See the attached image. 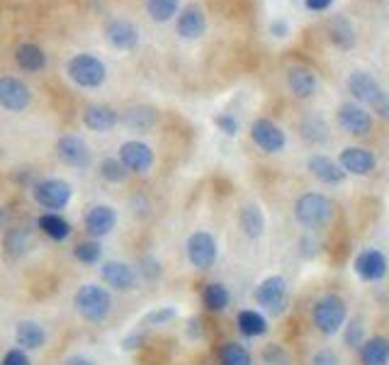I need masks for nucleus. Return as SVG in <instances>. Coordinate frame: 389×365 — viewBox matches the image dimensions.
<instances>
[{
    "mask_svg": "<svg viewBox=\"0 0 389 365\" xmlns=\"http://www.w3.org/2000/svg\"><path fill=\"white\" fill-rule=\"evenodd\" d=\"M73 307L86 322L102 324L112 312V295L107 288L97 283H86L73 295Z\"/></svg>",
    "mask_w": 389,
    "mask_h": 365,
    "instance_id": "nucleus-1",
    "label": "nucleus"
},
{
    "mask_svg": "<svg viewBox=\"0 0 389 365\" xmlns=\"http://www.w3.org/2000/svg\"><path fill=\"white\" fill-rule=\"evenodd\" d=\"M348 88L351 93L363 102V105L372 107V112L389 122V93L367 71H353L348 78Z\"/></svg>",
    "mask_w": 389,
    "mask_h": 365,
    "instance_id": "nucleus-2",
    "label": "nucleus"
},
{
    "mask_svg": "<svg viewBox=\"0 0 389 365\" xmlns=\"http://www.w3.org/2000/svg\"><path fill=\"white\" fill-rule=\"evenodd\" d=\"M348 319V304L343 302V297L338 295H324L314 302L312 309V322L314 327L319 329L326 336H333V334L341 332V327Z\"/></svg>",
    "mask_w": 389,
    "mask_h": 365,
    "instance_id": "nucleus-3",
    "label": "nucleus"
},
{
    "mask_svg": "<svg viewBox=\"0 0 389 365\" xmlns=\"http://www.w3.org/2000/svg\"><path fill=\"white\" fill-rule=\"evenodd\" d=\"M333 217V202L321 192H304L294 202V219L307 229L328 224Z\"/></svg>",
    "mask_w": 389,
    "mask_h": 365,
    "instance_id": "nucleus-4",
    "label": "nucleus"
},
{
    "mask_svg": "<svg viewBox=\"0 0 389 365\" xmlns=\"http://www.w3.org/2000/svg\"><path fill=\"white\" fill-rule=\"evenodd\" d=\"M66 73L78 88H100L107 78V68L93 54H76L66 63Z\"/></svg>",
    "mask_w": 389,
    "mask_h": 365,
    "instance_id": "nucleus-5",
    "label": "nucleus"
},
{
    "mask_svg": "<svg viewBox=\"0 0 389 365\" xmlns=\"http://www.w3.org/2000/svg\"><path fill=\"white\" fill-rule=\"evenodd\" d=\"M32 197L42 210L56 212V210H63L71 202L73 187L61 178H44L32 185Z\"/></svg>",
    "mask_w": 389,
    "mask_h": 365,
    "instance_id": "nucleus-6",
    "label": "nucleus"
},
{
    "mask_svg": "<svg viewBox=\"0 0 389 365\" xmlns=\"http://www.w3.org/2000/svg\"><path fill=\"white\" fill-rule=\"evenodd\" d=\"M100 280L112 290L132 293L139 285V273H136V268H132L129 263H122V261H102Z\"/></svg>",
    "mask_w": 389,
    "mask_h": 365,
    "instance_id": "nucleus-7",
    "label": "nucleus"
},
{
    "mask_svg": "<svg viewBox=\"0 0 389 365\" xmlns=\"http://www.w3.org/2000/svg\"><path fill=\"white\" fill-rule=\"evenodd\" d=\"M188 261L197 270H209L216 263V239L209 231H195L185 244Z\"/></svg>",
    "mask_w": 389,
    "mask_h": 365,
    "instance_id": "nucleus-8",
    "label": "nucleus"
},
{
    "mask_svg": "<svg viewBox=\"0 0 389 365\" xmlns=\"http://www.w3.org/2000/svg\"><path fill=\"white\" fill-rule=\"evenodd\" d=\"M32 105V91L15 76H0V107L10 112H24Z\"/></svg>",
    "mask_w": 389,
    "mask_h": 365,
    "instance_id": "nucleus-9",
    "label": "nucleus"
},
{
    "mask_svg": "<svg viewBox=\"0 0 389 365\" xmlns=\"http://www.w3.org/2000/svg\"><path fill=\"white\" fill-rule=\"evenodd\" d=\"M251 139H253V144L258 146L260 151H265V154H278V151H283L285 144H287L285 132L280 130L273 120H268V117H260V120H255L253 125H251Z\"/></svg>",
    "mask_w": 389,
    "mask_h": 365,
    "instance_id": "nucleus-10",
    "label": "nucleus"
},
{
    "mask_svg": "<svg viewBox=\"0 0 389 365\" xmlns=\"http://www.w3.org/2000/svg\"><path fill=\"white\" fill-rule=\"evenodd\" d=\"M56 156L61 164L73 166V169H86L93 161V151L88 146V141L76 134H63L56 141Z\"/></svg>",
    "mask_w": 389,
    "mask_h": 365,
    "instance_id": "nucleus-11",
    "label": "nucleus"
},
{
    "mask_svg": "<svg viewBox=\"0 0 389 365\" xmlns=\"http://www.w3.org/2000/svg\"><path fill=\"white\" fill-rule=\"evenodd\" d=\"M117 159L125 164L127 171H132V173H149L151 169H154V151H151L149 144H144V141H125V144L120 146V156Z\"/></svg>",
    "mask_w": 389,
    "mask_h": 365,
    "instance_id": "nucleus-12",
    "label": "nucleus"
},
{
    "mask_svg": "<svg viewBox=\"0 0 389 365\" xmlns=\"http://www.w3.org/2000/svg\"><path fill=\"white\" fill-rule=\"evenodd\" d=\"M338 125L353 137H365L372 132V115L358 102H343L338 107Z\"/></svg>",
    "mask_w": 389,
    "mask_h": 365,
    "instance_id": "nucleus-13",
    "label": "nucleus"
},
{
    "mask_svg": "<svg viewBox=\"0 0 389 365\" xmlns=\"http://www.w3.org/2000/svg\"><path fill=\"white\" fill-rule=\"evenodd\" d=\"M253 297L260 307L270 309V312H280L285 300H287V283H285V278H280V275H270V278L260 280Z\"/></svg>",
    "mask_w": 389,
    "mask_h": 365,
    "instance_id": "nucleus-14",
    "label": "nucleus"
},
{
    "mask_svg": "<svg viewBox=\"0 0 389 365\" xmlns=\"http://www.w3.org/2000/svg\"><path fill=\"white\" fill-rule=\"evenodd\" d=\"M356 275L365 283H375V280H382L387 275V258L382 251L377 249H365L356 256Z\"/></svg>",
    "mask_w": 389,
    "mask_h": 365,
    "instance_id": "nucleus-15",
    "label": "nucleus"
},
{
    "mask_svg": "<svg viewBox=\"0 0 389 365\" xmlns=\"http://www.w3.org/2000/svg\"><path fill=\"white\" fill-rule=\"evenodd\" d=\"M341 169L351 176H370L377 166V159L370 149H363V146H346L341 151V159H338Z\"/></svg>",
    "mask_w": 389,
    "mask_h": 365,
    "instance_id": "nucleus-16",
    "label": "nucleus"
},
{
    "mask_svg": "<svg viewBox=\"0 0 389 365\" xmlns=\"http://www.w3.org/2000/svg\"><path fill=\"white\" fill-rule=\"evenodd\" d=\"M105 37H107V42L115 49H120V52H132V49L139 44V29H136V24L129 22V20L115 17L107 22Z\"/></svg>",
    "mask_w": 389,
    "mask_h": 365,
    "instance_id": "nucleus-17",
    "label": "nucleus"
},
{
    "mask_svg": "<svg viewBox=\"0 0 389 365\" xmlns=\"http://www.w3.org/2000/svg\"><path fill=\"white\" fill-rule=\"evenodd\" d=\"M120 122V115H117L115 107L102 105V102H93V105L83 107V125L88 127L90 132H110L117 127Z\"/></svg>",
    "mask_w": 389,
    "mask_h": 365,
    "instance_id": "nucleus-18",
    "label": "nucleus"
},
{
    "mask_svg": "<svg viewBox=\"0 0 389 365\" xmlns=\"http://www.w3.org/2000/svg\"><path fill=\"white\" fill-rule=\"evenodd\" d=\"M117 226V212L110 205H95L88 210L86 215V231L93 239H102V236L112 234Z\"/></svg>",
    "mask_w": 389,
    "mask_h": 365,
    "instance_id": "nucleus-19",
    "label": "nucleus"
},
{
    "mask_svg": "<svg viewBox=\"0 0 389 365\" xmlns=\"http://www.w3.org/2000/svg\"><path fill=\"white\" fill-rule=\"evenodd\" d=\"M175 27H178V34L183 39H200L202 34H205V29H207L205 10H202L197 3H188L183 10H180Z\"/></svg>",
    "mask_w": 389,
    "mask_h": 365,
    "instance_id": "nucleus-20",
    "label": "nucleus"
},
{
    "mask_svg": "<svg viewBox=\"0 0 389 365\" xmlns=\"http://www.w3.org/2000/svg\"><path fill=\"white\" fill-rule=\"evenodd\" d=\"M287 86L294 98L307 100L317 91V76H314L312 68L302 66V63H294V66L287 68Z\"/></svg>",
    "mask_w": 389,
    "mask_h": 365,
    "instance_id": "nucleus-21",
    "label": "nucleus"
},
{
    "mask_svg": "<svg viewBox=\"0 0 389 365\" xmlns=\"http://www.w3.org/2000/svg\"><path fill=\"white\" fill-rule=\"evenodd\" d=\"M307 166H309V173L317 180L326 182V185H338V182H343V178H346V171L341 169V164H336V161L324 154H314Z\"/></svg>",
    "mask_w": 389,
    "mask_h": 365,
    "instance_id": "nucleus-22",
    "label": "nucleus"
},
{
    "mask_svg": "<svg viewBox=\"0 0 389 365\" xmlns=\"http://www.w3.org/2000/svg\"><path fill=\"white\" fill-rule=\"evenodd\" d=\"M15 341H17V348H24V351H37L47 343V332L39 322L34 319H22L15 327Z\"/></svg>",
    "mask_w": 389,
    "mask_h": 365,
    "instance_id": "nucleus-23",
    "label": "nucleus"
},
{
    "mask_svg": "<svg viewBox=\"0 0 389 365\" xmlns=\"http://www.w3.org/2000/svg\"><path fill=\"white\" fill-rule=\"evenodd\" d=\"M156 122H159V112L151 105H132L122 115V125H127L134 132H149Z\"/></svg>",
    "mask_w": 389,
    "mask_h": 365,
    "instance_id": "nucleus-24",
    "label": "nucleus"
},
{
    "mask_svg": "<svg viewBox=\"0 0 389 365\" xmlns=\"http://www.w3.org/2000/svg\"><path fill=\"white\" fill-rule=\"evenodd\" d=\"M328 39L336 44L338 49H353L356 44V27L348 17L343 15H336V17L328 20Z\"/></svg>",
    "mask_w": 389,
    "mask_h": 365,
    "instance_id": "nucleus-25",
    "label": "nucleus"
},
{
    "mask_svg": "<svg viewBox=\"0 0 389 365\" xmlns=\"http://www.w3.org/2000/svg\"><path fill=\"white\" fill-rule=\"evenodd\" d=\"M15 61H17V66L22 68V71L37 73L47 66V54H44L37 44L27 42V44H19V47L15 49Z\"/></svg>",
    "mask_w": 389,
    "mask_h": 365,
    "instance_id": "nucleus-26",
    "label": "nucleus"
},
{
    "mask_svg": "<svg viewBox=\"0 0 389 365\" xmlns=\"http://www.w3.org/2000/svg\"><path fill=\"white\" fill-rule=\"evenodd\" d=\"M3 249L10 258H22V256L29 254V249H32V234H29L24 226H13V229H8V234H5Z\"/></svg>",
    "mask_w": 389,
    "mask_h": 365,
    "instance_id": "nucleus-27",
    "label": "nucleus"
},
{
    "mask_svg": "<svg viewBox=\"0 0 389 365\" xmlns=\"http://www.w3.org/2000/svg\"><path fill=\"white\" fill-rule=\"evenodd\" d=\"M363 365H389V339L372 336L360 346Z\"/></svg>",
    "mask_w": 389,
    "mask_h": 365,
    "instance_id": "nucleus-28",
    "label": "nucleus"
},
{
    "mask_svg": "<svg viewBox=\"0 0 389 365\" xmlns=\"http://www.w3.org/2000/svg\"><path fill=\"white\" fill-rule=\"evenodd\" d=\"M239 224L248 239H258L265 229V217L258 205H244L239 212Z\"/></svg>",
    "mask_w": 389,
    "mask_h": 365,
    "instance_id": "nucleus-29",
    "label": "nucleus"
},
{
    "mask_svg": "<svg viewBox=\"0 0 389 365\" xmlns=\"http://www.w3.org/2000/svg\"><path fill=\"white\" fill-rule=\"evenodd\" d=\"M37 226L51 241H63L71 236V224H68L61 215H56V212H44V215L37 219Z\"/></svg>",
    "mask_w": 389,
    "mask_h": 365,
    "instance_id": "nucleus-30",
    "label": "nucleus"
},
{
    "mask_svg": "<svg viewBox=\"0 0 389 365\" xmlns=\"http://www.w3.org/2000/svg\"><path fill=\"white\" fill-rule=\"evenodd\" d=\"M236 327H239V332L248 339H258L268 332V322H265L263 314L255 312V309H244V312H239Z\"/></svg>",
    "mask_w": 389,
    "mask_h": 365,
    "instance_id": "nucleus-31",
    "label": "nucleus"
},
{
    "mask_svg": "<svg viewBox=\"0 0 389 365\" xmlns=\"http://www.w3.org/2000/svg\"><path fill=\"white\" fill-rule=\"evenodd\" d=\"M202 302H205V307L209 312H224L231 302L229 290L221 283H207L205 290H202Z\"/></svg>",
    "mask_w": 389,
    "mask_h": 365,
    "instance_id": "nucleus-32",
    "label": "nucleus"
},
{
    "mask_svg": "<svg viewBox=\"0 0 389 365\" xmlns=\"http://www.w3.org/2000/svg\"><path fill=\"white\" fill-rule=\"evenodd\" d=\"M219 365H253V358H251L248 348H244L236 341H226L219 346Z\"/></svg>",
    "mask_w": 389,
    "mask_h": 365,
    "instance_id": "nucleus-33",
    "label": "nucleus"
},
{
    "mask_svg": "<svg viewBox=\"0 0 389 365\" xmlns=\"http://www.w3.org/2000/svg\"><path fill=\"white\" fill-rule=\"evenodd\" d=\"M180 0H146V13L154 22H168L178 15Z\"/></svg>",
    "mask_w": 389,
    "mask_h": 365,
    "instance_id": "nucleus-34",
    "label": "nucleus"
},
{
    "mask_svg": "<svg viewBox=\"0 0 389 365\" xmlns=\"http://www.w3.org/2000/svg\"><path fill=\"white\" fill-rule=\"evenodd\" d=\"M73 256H76L78 263L83 265H95L97 261H100L102 256V246L97 244V239H90V241H81V244L73 249Z\"/></svg>",
    "mask_w": 389,
    "mask_h": 365,
    "instance_id": "nucleus-35",
    "label": "nucleus"
},
{
    "mask_svg": "<svg viewBox=\"0 0 389 365\" xmlns=\"http://www.w3.org/2000/svg\"><path fill=\"white\" fill-rule=\"evenodd\" d=\"M127 173H129V171L125 169V164H122L120 159H105L100 166V176L107 182H122L127 178Z\"/></svg>",
    "mask_w": 389,
    "mask_h": 365,
    "instance_id": "nucleus-36",
    "label": "nucleus"
},
{
    "mask_svg": "<svg viewBox=\"0 0 389 365\" xmlns=\"http://www.w3.org/2000/svg\"><path fill=\"white\" fill-rule=\"evenodd\" d=\"M263 363L265 365H292V358L280 343H270L263 348Z\"/></svg>",
    "mask_w": 389,
    "mask_h": 365,
    "instance_id": "nucleus-37",
    "label": "nucleus"
},
{
    "mask_svg": "<svg viewBox=\"0 0 389 365\" xmlns=\"http://www.w3.org/2000/svg\"><path fill=\"white\" fill-rule=\"evenodd\" d=\"M175 317H178L175 307H159V309H154V312L146 314L144 324H146V327H164V324L173 322Z\"/></svg>",
    "mask_w": 389,
    "mask_h": 365,
    "instance_id": "nucleus-38",
    "label": "nucleus"
},
{
    "mask_svg": "<svg viewBox=\"0 0 389 365\" xmlns=\"http://www.w3.org/2000/svg\"><path fill=\"white\" fill-rule=\"evenodd\" d=\"M363 334H365V327H363V322H360V319H353V322L346 327V334H343V339H346V343L351 348H360L363 346Z\"/></svg>",
    "mask_w": 389,
    "mask_h": 365,
    "instance_id": "nucleus-39",
    "label": "nucleus"
},
{
    "mask_svg": "<svg viewBox=\"0 0 389 365\" xmlns=\"http://www.w3.org/2000/svg\"><path fill=\"white\" fill-rule=\"evenodd\" d=\"M139 268H141V275L149 280H156L161 275V263L154 256H144V258L139 261Z\"/></svg>",
    "mask_w": 389,
    "mask_h": 365,
    "instance_id": "nucleus-40",
    "label": "nucleus"
},
{
    "mask_svg": "<svg viewBox=\"0 0 389 365\" xmlns=\"http://www.w3.org/2000/svg\"><path fill=\"white\" fill-rule=\"evenodd\" d=\"M214 125L219 127V132H224V134H229V137H234L236 132H239V122H236V117L229 115V112H224V115H216Z\"/></svg>",
    "mask_w": 389,
    "mask_h": 365,
    "instance_id": "nucleus-41",
    "label": "nucleus"
},
{
    "mask_svg": "<svg viewBox=\"0 0 389 365\" xmlns=\"http://www.w3.org/2000/svg\"><path fill=\"white\" fill-rule=\"evenodd\" d=\"M0 365H32V361H29L24 348H10V351L3 356Z\"/></svg>",
    "mask_w": 389,
    "mask_h": 365,
    "instance_id": "nucleus-42",
    "label": "nucleus"
},
{
    "mask_svg": "<svg viewBox=\"0 0 389 365\" xmlns=\"http://www.w3.org/2000/svg\"><path fill=\"white\" fill-rule=\"evenodd\" d=\"M312 365H341V363H338V356L331 348H319L312 358Z\"/></svg>",
    "mask_w": 389,
    "mask_h": 365,
    "instance_id": "nucleus-43",
    "label": "nucleus"
},
{
    "mask_svg": "<svg viewBox=\"0 0 389 365\" xmlns=\"http://www.w3.org/2000/svg\"><path fill=\"white\" fill-rule=\"evenodd\" d=\"M141 341H144V334H141V329H136L122 341V346H125V351H134L136 346H141Z\"/></svg>",
    "mask_w": 389,
    "mask_h": 365,
    "instance_id": "nucleus-44",
    "label": "nucleus"
},
{
    "mask_svg": "<svg viewBox=\"0 0 389 365\" xmlns=\"http://www.w3.org/2000/svg\"><path fill=\"white\" fill-rule=\"evenodd\" d=\"M304 5H307V10H312V13H324V10L331 8L333 0H304Z\"/></svg>",
    "mask_w": 389,
    "mask_h": 365,
    "instance_id": "nucleus-45",
    "label": "nucleus"
},
{
    "mask_svg": "<svg viewBox=\"0 0 389 365\" xmlns=\"http://www.w3.org/2000/svg\"><path fill=\"white\" fill-rule=\"evenodd\" d=\"M63 365H95V361L88 356H83V353H76V356H68Z\"/></svg>",
    "mask_w": 389,
    "mask_h": 365,
    "instance_id": "nucleus-46",
    "label": "nucleus"
},
{
    "mask_svg": "<svg viewBox=\"0 0 389 365\" xmlns=\"http://www.w3.org/2000/svg\"><path fill=\"white\" fill-rule=\"evenodd\" d=\"M287 22H283V20H278V22L270 24V32L275 34V37H287Z\"/></svg>",
    "mask_w": 389,
    "mask_h": 365,
    "instance_id": "nucleus-47",
    "label": "nucleus"
},
{
    "mask_svg": "<svg viewBox=\"0 0 389 365\" xmlns=\"http://www.w3.org/2000/svg\"><path fill=\"white\" fill-rule=\"evenodd\" d=\"M0 222H3V207H0Z\"/></svg>",
    "mask_w": 389,
    "mask_h": 365,
    "instance_id": "nucleus-48",
    "label": "nucleus"
}]
</instances>
